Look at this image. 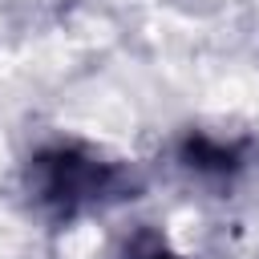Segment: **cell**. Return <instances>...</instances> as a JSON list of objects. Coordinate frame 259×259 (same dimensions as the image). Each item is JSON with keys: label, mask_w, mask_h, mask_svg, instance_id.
<instances>
[{"label": "cell", "mask_w": 259, "mask_h": 259, "mask_svg": "<svg viewBox=\"0 0 259 259\" xmlns=\"http://www.w3.org/2000/svg\"><path fill=\"white\" fill-rule=\"evenodd\" d=\"M12 190L20 210L45 231H77L134 206L150 190V174L101 138L49 130L16 158Z\"/></svg>", "instance_id": "1"}, {"label": "cell", "mask_w": 259, "mask_h": 259, "mask_svg": "<svg viewBox=\"0 0 259 259\" xmlns=\"http://www.w3.org/2000/svg\"><path fill=\"white\" fill-rule=\"evenodd\" d=\"M162 166L190 198L231 202L259 182V130L223 117L182 121L162 142Z\"/></svg>", "instance_id": "2"}, {"label": "cell", "mask_w": 259, "mask_h": 259, "mask_svg": "<svg viewBox=\"0 0 259 259\" xmlns=\"http://www.w3.org/2000/svg\"><path fill=\"white\" fill-rule=\"evenodd\" d=\"M105 259H194L166 227L158 223H130L125 231H117V239L109 243Z\"/></svg>", "instance_id": "3"}]
</instances>
